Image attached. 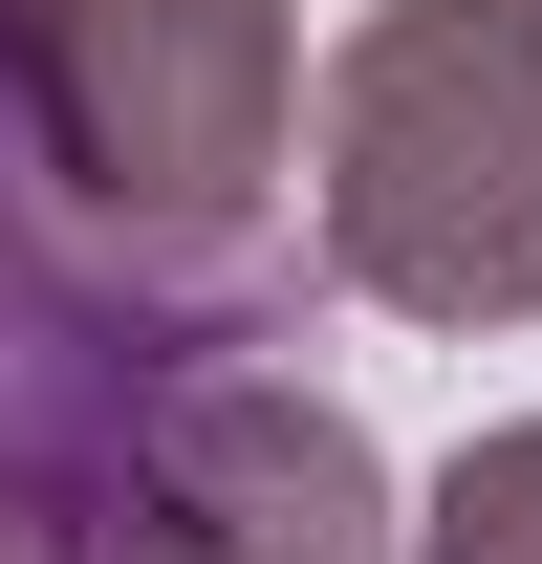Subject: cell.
I'll return each mask as SVG.
<instances>
[{"mask_svg":"<svg viewBox=\"0 0 542 564\" xmlns=\"http://www.w3.org/2000/svg\"><path fill=\"white\" fill-rule=\"evenodd\" d=\"M0 109L152 326L282 348L304 304V0H0Z\"/></svg>","mask_w":542,"mask_h":564,"instance_id":"obj_1","label":"cell"},{"mask_svg":"<svg viewBox=\"0 0 542 564\" xmlns=\"http://www.w3.org/2000/svg\"><path fill=\"white\" fill-rule=\"evenodd\" d=\"M304 261L391 326H542V0H369L326 44Z\"/></svg>","mask_w":542,"mask_h":564,"instance_id":"obj_2","label":"cell"},{"mask_svg":"<svg viewBox=\"0 0 542 564\" xmlns=\"http://www.w3.org/2000/svg\"><path fill=\"white\" fill-rule=\"evenodd\" d=\"M174 369H217V348H196V326H152L131 282L66 239L44 152H22V109H0V499H22V521H66V564L109 543V499H131Z\"/></svg>","mask_w":542,"mask_h":564,"instance_id":"obj_3","label":"cell"},{"mask_svg":"<svg viewBox=\"0 0 542 564\" xmlns=\"http://www.w3.org/2000/svg\"><path fill=\"white\" fill-rule=\"evenodd\" d=\"M87 564H391V456H369L347 391L217 348V369H174V413H152Z\"/></svg>","mask_w":542,"mask_h":564,"instance_id":"obj_4","label":"cell"},{"mask_svg":"<svg viewBox=\"0 0 542 564\" xmlns=\"http://www.w3.org/2000/svg\"><path fill=\"white\" fill-rule=\"evenodd\" d=\"M391 564H542V413L456 434V456H434V499L391 521Z\"/></svg>","mask_w":542,"mask_h":564,"instance_id":"obj_5","label":"cell"},{"mask_svg":"<svg viewBox=\"0 0 542 564\" xmlns=\"http://www.w3.org/2000/svg\"><path fill=\"white\" fill-rule=\"evenodd\" d=\"M0 564H66V521H22V499H0Z\"/></svg>","mask_w":542,"mask_h":564,"instance_id":"obj_6","label":"cell"}]
</instances>
